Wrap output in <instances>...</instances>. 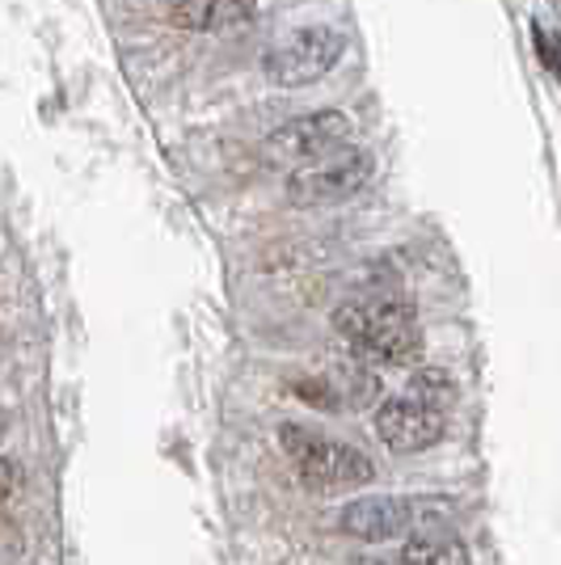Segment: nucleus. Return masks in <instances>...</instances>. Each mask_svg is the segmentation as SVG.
<instances>
[{"label": "nucleus", "mask_w": 561, "mask_h": 565, "mask_svg": "<svg viewBox=\"0 0 561 565\" xmlns=\"http://www.w3.org/2000/svg\"><path fill=\"white\" fill-rule=\"evenodd\" d=\"M347 55V34L334 25H300L262 55V76L279 89H308L326 81Z\"/></svg>", "instance_id": "4"}, {"label": "nucleus", "mask_w": 561, "mask_h": 565, "mask_svg": "<svg viewBox=\"0 0 561 565\" xmlns=\"http://www.w3.org/2000/svg\"><path fill=\"white\" fill-rule=\"evenodd\" d=\"M262 0H173L169 4V22L178 30H194V34H220L245 25L257 13Z\"/></svg>", "instance_id": "8"}, {"label": "nucleus", "mask_w": 561, "mask_h": 565, "mask_svg": "<svg viewBox=\"0 0 561 565\" xmlns=\"http://www.w3.org/2000/svg\"><path fill=\"white\" fill-rule=\"evenodd\" d=\"M405 397H414V401H422V405L447 414V405L456 401V380H452L447 367H419V372L410 376V393H405Z\"/></svg>", "instance_id": "10"}, {"label": "nucleus", "mask_w": 561, "mask_h": 565, "mask_svg": "<svg viewBox=\"0 0 561 565\" xmlns=\"http://www.w3.org/2000/svg\"><path fill=\"white\" fill-rule=\"evenodd\" d=\"M279 444L292 456V465L300 472L308 490L317 494H334V490H359L375 477L372 460L351 444H338L321 430L300 423H283L279 426Z\"/></svg>", "instance_id": "3"}, {"label": "nucleus", "mask_w": 561, "mask_h": 565, "mask_svg": "<svg viewBox=\"0 0 561 565\" xmlns=\"http://www.w3.org/2000/svg\"><path fill=\"white\" fill-rule=\"evenodd\" d=\"M329 384H334V393H338V405H342V401H347V405H372V401L380 397V380H375L368 367H359V363L342 367Z\"/></svg>", "instance_id": "11"}, {"label": "nucleus", "mask_w": 561, "mask_h": 565, "mask_svg": "<svg viewBox=\"0 0 561 565\" xmlns=\"http://www.w3.org/2000/svg\"><path fill=\"white\" fill-rule=\"evenodd\" d=\"M532 39H537V47H540V60L558 72V81H561V43L553 39V34H544L540 25H532Z\"/></svg>", "instance_id": "13"}, {"label": "nucleus", "mask_w": 561, "mask_h": 565, "mask_svg": "<svg viewBox=\"0 0 561 565\" xmlns=\"http://www.w3.org/2000/svg\"><path fill=\"white\" fill-rule=\"evenodd\" d=\"M375 157L368 148H338L326 161H313L287 173L283 194L292 207H334V203H347L359 190L372 182Z\"/></svg>", "instance_id": "5"}, {"label": "nucleus", "mask_w": 561, "mask_h": 565, "mask_svg": "<svg viewBox=\"0 0 561 565\" xmlns=\"http://www.w3.org/2000/svg\"><path fill=\"white\" fill-rule=\"evenodd\" d=\"M354 122L347 110L338 106H321V110H305V115L287 118L279 131L266 136V152L283 161V166H313L326 161L338 148H347Z\"/></svg>", "instance_id": "6"}, {"label": "nucleus", "mask_w": 561, "mask_h": 565, "mask_svg": "<svg viewBox=\"0 0 561 565\" xmlns=\"http://www.w3.org/2000/svg\"><path fill=\"white\" fill-rule=\"evenodd\" d=\"M372 426L375 435H380V444L389 451L414 456V451L435 448L444 439L447 414H440V409H431V405H422L414 397H389L375 405Z\"/></svg>", "instance_id": "7"}, {"label": "nucleus", "mask_w": 561, "mask_h": 565, "mask_svg": "<svg viewBox=\"0 0 561 565\" xmlns=\"http://www.w3.org/2000/svg\"><path fill=\"white\" fill-rule=\"evenodd\" d=\"M338 527L354 541L384 544L398 536H447L452 527V507L444 498H398V494H368L354 498L342 511Z\"/></svg>", "instance_id": "2"}, {"label": "nucleus", "mask_w": 561, "mask_h": 565, "mask_svg": "<svg viewBox=\"0 0 561 565\" xmlns=\"http://www.w3.org/2000/svg\"><path fill=\"white\" fill-rule=\"evenodd\" d=\"M401 565H473L465 541L447 536H419V541L401 544Z\"/></svg>", "instance_id": "9"}, {"label": "nucleus", "mask_w": 561, "mask_h": 565, "mask_svg": "<svg viewBox=\"0 0 561 565\" xmlns=\"http://www.w3.org/2000/svg\"><path fill=\"white\" fill-rule=\"evenodd\" d=\"M4 430H9V409L0 405V439H4Z\"/></svg>", "instance_id": "14"}, {"label": "nucleus", "mask_w": 561, "mask_h": 565, "mask_svg": "<svg viewBox=\"0 0 561 565\" xmlns=\"http://www.w3.org/2000/svg\"><path fill=\"white\" fill-rule=\"evenodd\" d=\"M25 490V469L18 456H0V507H9Z\"/></svg>", "instance_id": "12"}, {"label": "nucleus", "mask_w": 561, "mask_h": 565, "mask_svg": "<svg viewBox=\"0 0 561 565\" xmlns=\"http://www.w3.org/2000/svg\"><path fill=\"white\" fill-rule=\"evenodd\" d=\"M334 330L347 338L354 359L384 367H414L422 359V330L414 305L401 296H363L334 312Z\"/></svg>", "instance_id": "1"}]
</instances>
